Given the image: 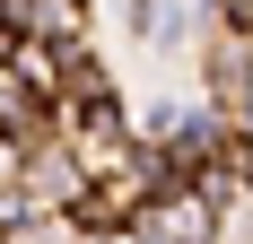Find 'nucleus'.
Instances as JSON below:
<instances>
[{
    "instance_id": "1",
    "label": "nucleus",
    "mask_w": 253,
    "mask_h": 244,
    "mask_svg": "<svg viewBox=\"0 0 253 244\" xmlns=\"http://www.w3.org/2000/svg\"><path fill=\"white\" fill-rule=\"evenodd\" d=\"M0 9H9V0H0Z\"/></svg>"
}]
</instances>
